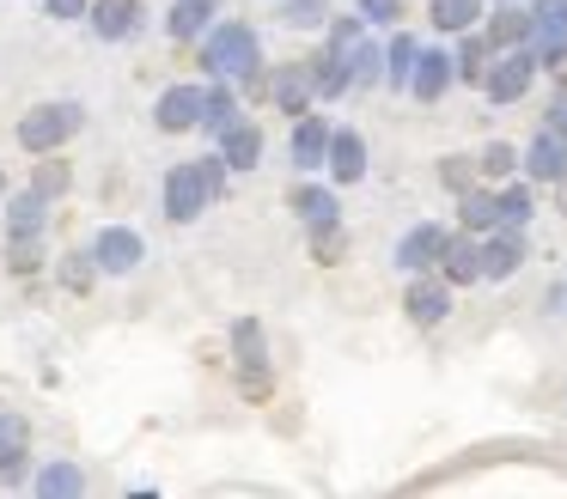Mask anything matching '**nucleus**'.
<instances>
[{"label":"nucleus","mask_w":567,"mask_h":499,"mask_svg":"<svg viewBox=\"0 0 567 499\" xmlns=\"http://www.w3.org/2000/svg\"><path fill=\"white\" fill-rule=\"evenodd\" d=\"M220 195H226V158L220 153L184 158V165L165 170V219H172V226L202 219L214 201H220Z\"/></svg>","instance_id":"obj_1"},{"label":"nucleus","mask_w":567,"mask_h":499,"mask_svg":"<svg viewBox=\"0 0 567 499\" xmlns=\"http://www.w3.org/2000/svg\"><path fill=\"white\" fill-rule=\"evenodd\" d=\"M202 67L214 73V80H226V85H257V73H262V37L250 31L245 19H226V24H214V31H202Z\"/></svg>","instance_id":"obj_2"},{"label":"nucleus","mask_w":567,"mask_h":499,"mask_svg":"<svg viewBox=\"0 0 567 499\" xmlns=\"http://www.w3.org/2000/svg\"><path fill=\"white\" fill-rule=\"evenodd\" d=\"M86 128V104H80V97H55V104H31L25 116H19V146H25V153H55V146L62 141H74V134Z\"/></svg>","instance_id":"obj_3"},{"label":"nucleus","mask_w":567,"mask_h":499,"mask_svg":"<svg viewBox=\"0 0 567 499\" xmlns=\"http://www.w3.org/2000/svg\"><path fill=\"white\" fill-rule=\"evenodd\" d=\"M233 360H238V396H250V402L269 396L275 372H269V341H262L257 316H238L233 323Z\"/></svg>","instance_id":"obj_4"},{"label":"nucleus","mask_w":567,"mask_h":499,"mask_svg":"<svg viewBox=\"0 0 567 499\" xmlns=\"http://www.w3.org/2000/svg\"><path fill=\"white\" fill-rule=\"evenodd\" d=\"M530 80H537V55H530V43L494 49L488 73H482V97H488V104H518V97L530 92Z\"/></svg>","instance_id":"obj_5"},{"label":"nucleus","mask_w":567,"mask_h":499,"mask_svg":"<svg viewBox=\"0 0 567 499\" xmlns=\"http://www.w3.org/2000/svg\"><path fill=\"white\" fill-rule=\"evenodd\" d=\"M530 55L537 67H567V0H537L530 7Z\"/></svg>","instance_id":"obj_6"},{"label":"nucleus","mask_w":567,"mask_h":499,"mask_svg":"<svg viewBox=\"0 0 567 499\" xmlns=\"http://www.w3.org/2000/svg\"><path fill=\"white\" fill-rule=\"evenodd\" d=\"M147 262V243H141L135 226H99L92 231V268L99 274H135Z\"/></svg>","instance_id":"obj_7"},{"label":"nucleus","mask_w":567,"mask_h":499,"mask_svg":"<svg viewBox=\"0 0 567 499\" xmlns=\"http://www.w3.org/2000/svg\"><path fill=\"white\" fill-rule=\"evenodd\" d=\"M202 104H208V85H165L159 104H153V128L159 134L202 128Z\"/></svg>","instance_id":"obj_8"},{"label":"nucleus","mask_w":567,"mask_h":499,"mask_svg":"<svg viewBox=\"0 0 567 499\" xmlns=\"http://www.w3.org/2000/svg\"><path fill=\"white\" fill-rule=\"evenodd\" d=\"M476 243H482V280H513L525 268V226H494Z\"/></svg>","instance_id":"obj_9"},{"label":"nucleus","mask_w":567,"mask_h":499,"mask_svg":"<svg viewBox=\"0 0 567 499\" xmlns=\"http://www.w3.org/2000/svg\"><path fill=\"white\" fill-rule=\"evenodd\" d=\"M452 231L440 226V219H421V226H409L403 238H396V268L403 274H427V268H440V250Z\"/></svg>","instance_id":"obj_10"},{"label":"nucleus","mask_w":567,"mask_h":499,"mask_svg":"<svg viewBox=\"0 0 567 499\" xmlns=\"http://www.w3.org/2000/svg\"><path fill=\"white\" fill-rule=\"evenodd\" d=\"M452 80H457V73H452V55H445V49H421L415 67H409V85H403V92L415 97V104H440V97L452 92Z\"/></svg>","instance_id":"obj_11"},{"label":"nucleus","mask_w":567,"mask_h":499,"mask_svg":"<svg viewBox=\"0 0 567 499\" xmlns=\"http://www.w3.org/2000/svg\"><path fill=\"white\" fill-rule=\"evenodd\" d=\"M403 311H409V323H415V329H440L445 316H452V287H445V280L415 274V287L403 292Z\"/></svg>","instance_id":"obj_12"},{"label":"nucleus","mask_w":567,"mask_h":499,"mask_svg":"<svg viewBox=\"0 0 567 499\" xmlns=\"http://www.w3.org/2000/svg\"><path fill=\"white\" fill-rule=\"evenodd\" d=\"M518 170H525L530 183H567V141L543 128L537 141H530L525 153H518Z\"/></svg>","instance_id":"obj_13"},{"label":"nucleus","mask_w":567,"mask_h":499,"mask_svg":"<svg viewBox=\"0 0 567 499\" xmlns=\"http://www.w3.org/2000/svg\"><path fill=\"white\" fill-rule=\"evenodd\" d=\"M25 457H31V426H25V414L0 408V481H25Z\"/></svg>","instance_id":"obj_14"},{"label":"nucleus","mask_w":567,"mask_h":499,"mask_svg":"<svg viewBox=\"0 0 567 499\" xmlns=\"http://www.w3.org/2000/svg\"><path fill=\"white\" fill-rule=\"evenodd\" d=\"M306 67H311V92H318V97H342V92H354V67H348V49L323 43L318 55L306 61Z\"/></svg>","instance_id":"obj_15"},{"label":"nucleus","mask_w":567,"mask_h":499,"mask_svg":"<svg viewBox=\"0 0 567 499\" xmlns=\"http://www.w3.org/2000/svg\"><path fill=\"white\" fill-rule=\"evenodd\" d=\"M323 170L336 183H360L367 177V141L354 128H330V153H323Z\"/></svg>","instance_id":"obj_16"},{"label":"nucleus","mask_w":567,"mask_h":499,"mask_svg":"<svg viewBox=\"0 0 567 499\" xmlns=\"http://www.w3.org/2000/svg\"><path fill=\"white\" fill-rule=\"evenodd\" d=\"M287 207H293L306 226H342V207H336L330 183H293V189H287Z\"/></svg>","instance_id":"obj_17"},{"label":"nucleus","mask_w":567,"mask_h":499,"mask_svg":"<svg viewBox=\"0 0 567 499\" xmlns=\"http://www.w3.org/2000/svg\"><path fill=\"white\" fill-rule=\"evenodd\" d=\"M86 19H92V37H99V43H123L141 24V0H92Z\"/></svg>","instance_id":"obj_18"},{"label":"nucleus","mask_w":567,"mask_h":499,"mask_svg":"<svg viewBox=\"0 0 567 499\" xmlns=\"http://www.w3.org/2000/svg\"><path fill=\"white\" fill-rule=\"evenodd\" d=\"M287 153H293L299 170H323V153H330V122L306 110V116L293 122V141H287Z\"/></svg>","instance_id":"obj_19"},{"label":"nucleus","mask_w":567,"mask_h":499,"mask_svg":"<svg viewBox=\"0 0 567 499\" xmlns=\"http://www.w3.org/2000/svg\"><path fill=\"white\" fill-rule=\"evenodd\" d=\"M440 280H445V287H470V280H482V243H476V231H470V238H445Z\"/></svg>","instance_id":"obj_20"},{"label":"nucleus","mask_w":567,"mask_h":499,"mask_svg":"<svg viewBox=\"0 0 567 499\" xmlns=\"http://www.w3.org/2000/svg\"><path fill=\"white\" fill-rule=\"evenodd\" d=\"M311 97H318L311 92V67L306 61H287V67L275 73V104H281V116H306Z\"/></svg>","instance_id":"obj_21"},{"label":"nucleus","mask_w":567,"mask_h":499,"mask_svg":"<svg viewBox=\"0 0 567 499\" xmlns=\"http://www.w3.org/2000/svg\"><path fill=\"white\" fill-rule=\"evenodd\" d=\"M220 158H226V170H257V158H262V128L257 122H233V128L220 134Z\"/></svg>","instance_id":"obj_22"},{"label":"nucleus","mask_w":567,"mask_h":499,"mask_svg":"<svg viewBox=\"0 0 567 499\" xmlns=\"http://www.w3.org/2000/svg\"><path fill=\"white\" fill-rule=\"evenodd\" d=\"M457 219H464V231H476V238H482V231H494V226H501V195L470 183V189L457 195Z\"/></svg>","instance_id":"obj_23"},{"label":"nucleus","mask_w":567,"mask_h":499,"mask_svg":"<svg viewBox=\"0 0 567 499\" xmlns=\"http://www.w3.org/2000/svg\"><path fill=\"white\" fill-rule=\"evenodd\" d=\"M31 487H38L43 499H80V493H86V475H80V462L55 457V462H43V469H38V481H31Z\"/></svg>","instance_id":"obj_24"},{"label":"nucleus","mask_w":567,"mask_h":499,"mask_svg":"<svg viewBox=\"0 0 567 499\" xmlns=\"http://www.w3.org/2000/svg\"><path fill=\"white\" fill-rule=\"evenodd\" d=\"M482 37H488L494 49H513V43H525V37H530V12L518 7V0H501V12L488 19V31H482Z\"/></svg>","instance_id":"obj_25"},{"label":"nucleus","mask_w":567,"mask_h":499,"mask_svg":"<svg viewBox=\"0 0 567 499\" xmlns=\"http://www.w3.org/2000/svg\"><path fill=\"white\" fill-rule=\"evenodd\" d=\"M488 61H494V43H488V37H476V31H464V43H457V55H452V73L464 85H482Z\"/></svg>","instance_id":"obj_26"},{"label":"nucleus","mask_w":567,"mask_h":499,"mask_svg":"<svg viewBox=\"0 0 567 499\" xmlns=\"http://www.w3.org/2000/svg\"><path fill=\"white\" fill-rule=\"evenodd\" d=\"M208 19H214V0H177L165 31H172V43H196V37L208 31Z\"/></svg>","instance_id":"obj_27"},{"label":"nucleus","mask_w":567,"mask_h":499,"mask_svg":"<svg viewBox=\"0 0 567 499\" xmlns=\"http://www.w3.org/2000/svg\"><path fill=\"white\" fill-rule=\"evenodd\" d=\"M476 19H482V0H433V31L445 37L476 31Z\"/></svg>","instance_id":"obj_28"},{"label":"nucleus","mask_w":567,"mask_h":499,"mask_svg":"<svg viewBox=\"0 0 567 499\" xmlns=\"http://www.w3.org/2000/svg\"><path fill=\"white\" fill-rule=\"evenodd\" d=\"M415 55H421V43H415L409 31H396L391 49H384V85H396V92H403V85H409V67H415Z\"/></svg>","instance_id":"obj_29"},{"label":"nucleus","mask_w":567,"mask_h":499,"mask_svg":"<svg viewBox=\"0 0 567 499\" xmlns=\"http://www.w3.org/2000/svg\"><path fill=\"white\" fill-rule=\"evenodd\" d=\"M233 122H238V104H233V92H226V80H214V85H208V104H202V128L220 141Z\"/></svg>","instance_id":"obj_30"},{"label":"nucleus","mask_w":567,"mask_h":499,"mask_svg":"<svg viewBox=\"0 0 567 499\" xmlns=\"http://www.w3.org/2000/svg\"><path fill=\"white\" fill-rule=\"evenodd\" d=\"M43 219H50V201H43L38 189H25V195L7 201V231H43Z\"/></svg>","instance_id":"obj_31"},{"label":"nucleus","mask_w":567,"mask_h":499,"mask_svg":"<svg viewBox=\"0 0 567 499\" xmlns=\"http://www.w3.org/2000/svg\"><path fill=\"white\" fill-rule=\"evenodd\" d=\"M348 67H354V85H372V80H384V49L379 43H367V31L348 43Z\"/></svg>","instance_id":"obj_32"},{"label":"nucleus","mask_w":567,"mask_h":499,"mask_svg":"<svg viewBox=\"0 0 567 499\" xmlns=\"http://www.w3.org/2000/svg\"><path fill=\"white\" fill-rule=\"evenodd\" d=\"M31 189H38L43 201H62V195L74 189V170H68L62 158H50V153H43V165L31 170Z\"/></svg>","instance_id":"obj_33"},{"label":"nucleus","mask_w":567,"mask_h":499,"mask_svg":"<svg viewBox=\"0 0 567 499\" xmlns=\"http://www.w3.org/2000/svg\"><path fill=\"white\" fill-rule=\"evenodd\" d=\"M501 226H525L530 214H537V195H530V183H501Z\"/></svg>","instance_id":"obj_34"},{"label":"nucleus","mask_w":567,"mask_h":499,"mask_svg":"<svg viewBox=\"0 0 567 499\" xmlns=\"http://www.w3.org/2000/svg\"><path fill=\"white\" fill-rule=\"evenodd\" d=\"M518 170V146H506V141H488L482 146V158H476V177H488V183H506Z\"/></svg>","instance_id":"obj_35"},{"label":"nucleus","mask_w":567,"mask_h":499,"mask_svg":"<svg viewBox=\"0 0 567 499\" xmlns=\"http://www.w3.org/2000/svg\"><path fill=\"white\" fill-rule=\"evenodd\" d=\"M7 262H13V274H38V268H43V231H13Z\"/></svg>","instance_id":"obj_36"},{"label":"nucleus","mask_w":567,"mask_h":499,"mask_svg":"<svg viewBox=\"0 0 567 499\" xmlns=\"http://www.w3.org/2000/svg\"><path fill=\"white\" fill-rule=\"evenodd\" d=\"M323 7H330V0H281V24H293V31L323 24Z\"/></svg>","instance_id":"obj_37"},{"label":"nucleus","mask_w":567,"mask_h":499,"mask_svg":"<svg viewBox=\"0 0 567 499\" xmlns=\"http://www.w3.org/2000/svg\"><path fill=\"white\" fill-rule=\"evenodd\" d=\"M440 183L452 195H464L470 183H476V158H440Z\"/></svg>","instance_id":"obj_38"},{"label":"nucleus","mask_w":567,"mask_h":499,"mask_svg":"<svg viewBox=\"0 0 567 499\" xmlns=\"http://www.w3.org/2000/svg\"><path fill=\"white\" fill-rule=\"evenodd\" d=\"M354 12L367 24H403V0H354Z\"/></svg>","instance_id":"obj_39"},{"label":"nucleus","mask_w":567,"mask_h":499,"mask_svg":"<svg viewBox=\"0 0 567 499\" xmlns=\"http://www.w3.org/2000/svg\"><path fill=\"white\" fill-rule=\"evenodd\" d=\"M311 250H318V262H336L342 256V226H311Z\"/></svg>","instance_id":"obj_40"},{"label":"nucleus","mask_w":567,"mask_h":499,"mask_svg":"<svg viewBox=\"0 0 567 499\" xmlns=\"http://www.w3.org/2000/svg\"><path fill=\"white\" fill-rule=\"evenodd\" d=\"M62 280H68V287H74V292H86V280H92V250H80V256H62Z\"/></svg>","instance_id":"obj_41"},{"label":"nucleus","mask_w":567,"mask_h":499,"mask_svg":"<svg viewBox=\"0 0 567 499\" xmlns=\"http://www.w3.org/2000/svg\"><path fill=\"white\" fill-rule=\"evenodd\" d=\"M543 128L567 141V92H555V97H549V122H543Z\"/></svg>","instance_id":"obj_42"},{"label":"nucleus","mask_w":567,"mask_h":499,"mask_svg":"<svg viewBox=\"0 0 567 499\" xmlns=\"http://www.w3.org/2000/svg\"><path fill=\"white\" fill-rule=\"evenodd\" d=\"M43 7H50V19H86L92 0H43Z\"/></svg>","instance_id":"obj_43"},{"label":"nucleus","mask_w":567,"mask_h":499,"mask_svg":"<svg viewBox=\"0 0 567 499\" xmlns=\"http://www.w3.org/2000/svg\"><path fill=\"white\" fill-rule=\"evenodd\" d=\"M0 195H7V177H0Z\"/></svg>","instance_id":"obj_44"}]
</instances>
